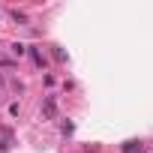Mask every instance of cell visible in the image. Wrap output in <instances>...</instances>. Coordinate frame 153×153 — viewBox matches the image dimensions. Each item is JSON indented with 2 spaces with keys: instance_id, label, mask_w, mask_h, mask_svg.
<instances>
[{
  "instance_id": "6da1fadb",
  "label": "cell",
  "mask_w": 153,
  "mask_h": 153,
  "mask_svg": "<svg viewBox=\"0 0 153 153\" xmlns=\"http://www.w3.org/2000/svg\"><path fill=\"white\" fill-rule=\"evenodd\" d=\"M54 114H57V102H54V96H48V99H45V105H42V117H45V120H51Z\"/></svg>"
},
{
  "instance_id": "7a4b0ae2",
  "label": "cell",
  "mask_w": 153,
  "mask_h": 153,
  "mask_svg": "<svg viewBox=\"0 0 153 153\" xmlns=\"http://www.w3.org/2000/svg\"><path fill=\"white\" fill-rule=\"evenodd\" d=\"M27 54H30V57H33V63H36V66H39V69H42V66H45V57H42V51H39V48H36V45H27Z\"/></svg>"
},
{
  "instance_id": "3957f363",
  "label": "cell",
  "mask_w": 153,
  "mask_h": 153,
  "mask_svg": "<svg viewBox=\"0 0 153 153\" xmlns=\"http://www.w3.org/2000/svg\"><path fill=\"white\" fill-rule=\"evenodd\" d=\"M9 147H12V132L3 129V132H0V153H6Z\"/></svg>"
},
{
  "instance_id": "277c9868",
  "label": "cell",
  "mask_w": 153,
  "mask_h": 153,
  "mask_svg": "<svg viewBox=\"0 0 153 153\" xmlns=\"http://www.w3.org/2000/svg\"><path fill=\"white\" fill-rule=\"evenodd\" d=\"M9 51H12L15 57H21V54H27V45H24V42H12V45H9Z\"/></svg>"
},
{
  "instance_id": "5b68a950",
  "label": "cell",
  "mask_w": 153,
  "mask_h": 153,
  "mask_svg": "<svg viewBox=\"0 0 153 153\" xmlns=\"http://www.w3.org/2000/svg\"><path fill=\"white\" fill-rule=\"evenodd\" d=\"M135 150H141L138 141H126V144H123V153H135Z\"/></svg>"
},
{
  "instance_id": "8992f818",
  "label": "cell",
  "mask_w": 153,
  "mask_h": 153,
  "mask_svg": "<svg viewBox=\"0 0 153 153\" xmlns=\"http://www.w3.org/2000/svg\"><path fill=\"white\" fill-rule=\"evenodd\" d=\"M12 18H15V21H27V12H21V9H12Z\"/></svg>"
},
{
  "instance_id": "52a82bcc",
  "label": "cell",
  "mask_w": 153,
  "mask_h": 153,
  "mask_svg": "<svg viewBox=\"0 0 153 153\" xmlns=\"http://www.w3.org/2000/svg\"><path fill=\"white\" fill-rule=\"evenodd\" d=\"M0 66H6V69H9V66H15V63H12L9 57H0Z\"/></svg>"
},
{
  "instance_id": "ba28073f",
  "label": "cell",
  "mask_w": 153,
  "mask_h": 153,
  "mask_svg": "<svg viewBox=\"0 0 153 153\" xmlns=\"http://www.w3.org/2000/svg\"><path fill=\"white\" fill-rule=\"evenodd\" d=\"M0 87H3V78H0Z\"/></svg>"
}]
</instances>
